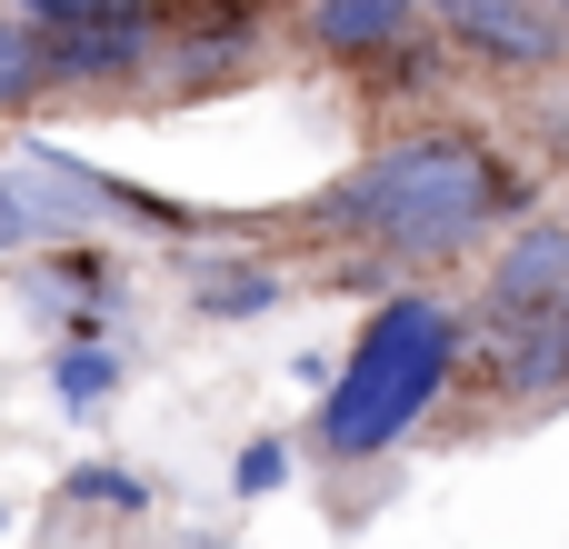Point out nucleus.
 Listing matches in <instances>:
<instances>
[{
  "mask_svg": "<svg viewBox=\"0 0 569 549\" xmlns=\"http://www.w3.org/2000/svg\"><path fill=\"white\" fill-rule=\"evenodd\" d=\"M520 210H530V180L510 170V150L490 130L430 120L380 140L360 170H340L300 220V240L340 250V290H400L390 270H450Z\"/></svg>",
  "mask_w": 569,
  "mask_h": 549,
  "instance_id": "nucleus-1",
  "label": "nucleus"
},
{
  "mask_svg": "<svg viewBox=\"0 0 569 549\" xmlns=\"http://www.w3.org/2000/svg\"><path fill=\"white\" fill-rule=\"evenodd\" d=\"M460 370H470V310L440 300V290H380L350 360L330 370L320 390V420L300 430V450L320 470H390L450 400H460Z\"/></svg>",
  "mask_w": 569,
  "mask_h": 549,
  "instance_id": "nucleus-2",
  "label": "nucleus"
},
{
  "mask_svg": "<svg viewBox=\"0 0 569 549\" xmlns=\"http://www.w3.org/2000/svg\"><path fill=\"white\" fill-rule=\"evenodd\" d=\"M180 0H100L80 20H50V100H130L170 40Z\"/></svg>",
  "mask_w": 569,
  "mask_h": 549,
  "instance_id": "nucleus-3",
  "label": "nucleus"
},
{
  "mask_svg": "<svg viewBox=\"0 0 569 549\" xmlns=\"http://www.w3.org/2000/svg\"><path fill=\"white\" fill-rule=\"evenodd\" d=\"M10 290H20V310H30L50 340H110V330L130 320V260H120L100 230L30 250Z\"/></svg>",
  "mask_w": 569,
  "mask_h": 549,
  "instance_id": "nucleus-4",
  "label": "nucleus"
},
{
  "mask_svg": "<svg viewBox=\"0 0 569 549\" xmlns=\"http://www.w3.org/2000/svg\"><path fill=\"white\" fill-rule=\"evenodd\" d=\"M460 390H480V410H500V420H550L569 400V310H550V320H470Z\"/></svg>",
  "mask_w": 569,
  "mask_h": 549,
  "instance_id": "nucleus-5",
  "label": "nucleus"
},
{
  "mask_svg": "<svg viewBox=\"0 0 569 549\" xmlns=\"http://www.w3.org/2000/svg\"><path fill=\"white\" fill-rule=\"evenodd\" d=\"M440 50L500 80H550L569 70V0H440Z\"/></svg>",
  "mask_w": 569,
  "mask_h": 549,
  "instance_id": "nucleus-6",
  "label": "nucleus"
},
{
  "mask_svg": "<svg viewBox=\"0 0 569 549\" xmlns=\"http://www.w3.org/2000/svg\"><path fill=\"white\" fill-rule=\"evenodd\" d=\"M569 310V220L560 210H520L480 270V310L470 320H550Z\"/></svg>",
  "mask_w": 569,
  "mask_h": 549,
  "instance_id": "nucleus-7",
  "label": "nucleus"
},
{
  "mask_svg": "<svg viewBox=\"0 0 569 549\" xmlns=\"http://www.w3.org/2000/svg\"><path fill=\"white\" fill-rule=\"evenodd\" d=\"M80 200H100V220H120V230H140V240H240L250 220H220V210H190V200H170V190H150V180H120V170H100V160H80V150H50V140H30Z\"/></svg>",
  "mask_w": 569,
  "mask_h": 549,
  "instance_id": "nucleus-8",
  "label": "nucleus"
},
{
  "mask_svg": "<svg viewBox=\"0 0 569 549\" xmlns=\"http://www.w3.org/2000/svg\"><path fill=\"white\" fill-rule=\"evenodd\" d=\"M400 40H420V0H300V50H320V60L370 70Z\"/></svg>",
  "mask_w": 569,
  "mask_h": 549,
  "instance_id": "nucleus-9",
  "label": "nucleus"
},
{
  "mask_svg": "<svg viewBox=\"0 0 569 549\" xmlns=\"http://www.w3.org/2000/svg\"><path fill=\"white\" fill-rule=\"evenodd\" d=\"M180 280H190V310L200 320H270L290 300V270L260 260V250H200Z\"/></svg>",
  "mask_w": 569,
  "mask_h": 549,
  "instance_id": "nucleus-10",
  "label": "nucleus"
},
{
  "mask_svg": "<svg viewBox=\"0 0 569 549\" xmlns=\"http://www.w3.org/2000/svg\"><path fill=\"white\" fill-rule=\"evenodd\" d=\"M120 380H130L120 340H50V400H60V410L100 420V410L120 400Z\"/></svg>",
  "mask_w": 569,
  "mask_h": 549,
  "instance_id": "nucleus-11",
  "label": "nucleus"
},
{
  "mask_svg": "<svg viewBox=\"0 0 569 549\" xmlns=\"http://www.w3.org/2000/svg\"><path fill=\"white\" fill-rule=\"evenodd\" d=\"M50 100V30L0 0V120H30Z\"/></svg>",
  "mask_w": 569,
  "mask_h": 549,
  "instance_id": "nucleus-12",
  "label": "nucleus"
},
{
  "mask_svg": "<svg viewBox=\"0 0 569 549\" xmlns=\"http://www.w3.org/2000/svg\"><path fill=\"white\" fill-rule=\"evenodd\" d=\"M60 510H100V520H150V510H160V490H150L140 470H120V460H80V470H60Z\"/></svg>",
  "mask_w": 569,
  "mask_h": 549,
  "instance_id": "nucleus-13",
  "label": "nucleus"
},
{
  "mask_svg": "<svg viewBox=\"0 0 569 549\" xmlns=\"http://www.w3.org/2000/svg\"><path fill=\"white\" fill-rule=\"evenodd\" d=\"M290 470H300V440L260 430V440H240V460H230V500H270V490H290Z\"/></svg>",
  "mask_w": 569,
  "mask_h": 549,
  "instance_id": "nucleus-14",
  "label": "nucleus"
},
{
  "mask_svg": "<svg viewBox=\"0 0 569 549\" xmlns=\"http://www.w3.org/2000/svg\"><path fill=\"white\" fill-rule=\"evenodd\" d=\"M10 10H30V20L50 30V20H80V10H100V0H10Z\"/></svg>",
  "mask_w": 569,
  "mask_h": 549,
  "instance_id": "nucleus-15",
  "label": "nucleus"
},
{
  "mask_svg": "<svg viewBox=\"0 0 569 549\" xmlns=\"http://www.w3.org/2000/svg\"><path fill=\"white\" fill-rule=\"evenodd\" d=\"M180 549H230V540H220V530H200V540H180Z\"/></svg>",
  "mask_w": 569,
  "mask_h": 549,
  "instance_id": "nucleus-16",
  "label": "nucleus"
},
{
  "mask_svg": "<svg viewBox=\"0 0 569 549\" xmlns=\"http://www.w3.org/2000/svg\"><path fill=\"white\" fill-rule=\"evenodd\" d=\"M0 530H10V500H0Z\"/></svg>",
  "mask_w": 569,
  "mask_h": 549,
  "instance_id": "nucleus-17",
  "label": "nucleus"
},
{
  "mask_svg": "<svg viewBox=\"0 0 569 549\" xmlns=\"http://www.w3.org/2000/svg\"><path fill=\"white\" fill-rule=\"evenodd\" d=\"M420 10H440V0H420Z\"/></svg>",
  "mask_w": 569,
  "mask_h": 549,
  "instance_id": "nucleus-18",
  "label": "nucleus"
}]
</instances>
